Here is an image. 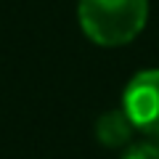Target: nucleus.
I'll list each match as a JSON object with an SVG mask.
<instances>
[{
  "mask_svg": "<svg viewBox=\"0 0 159 159\" xmlns=\"http://www.w3.org/2000/svg\"><path fill=\"white\" fill-rule=\"evenodd\" d=\"M77 19L90 43L119 48L143 32L148 21V0H80Z\"/></svg>",
  "mask_w": 159,
  "mask_h": 159,
  "instance_id": "obj_1",
  "label": "nucleus"
},
{
  "mask_svg": "<svg viewBox=\"0 0 159 159\" xmlns=\"http://www.w3.org/2000/svg\"><path fill=\"white\" fill-rule=\"evenodd\" d=\"M122 109L130 117L135 133L159 141V69L133 74L122 93Z\"/></svg>",
  "mask_w": 159,
  "mask_h": 159,
  "instance_id": "obj_2",
  "label": "nucleus"
},
{
  "mask_svg": "<svg viewBox=\"0 0 159 159\" xmlns=\"http://www.w3.org/2000/svg\"><path fill=\"white\" fill-rule=\"evenodd\" d=\"M133 133H135V127L122 106L109 109L96 119V141L103 143L106 148H125L133 141Z\"/></svg>",
  "mask_w": 159,
  "mask_h": 159,
  "instance_id": "obj_3",
  "label": "nucleus"
},
{
  "mask_svg": "<svg viewBox=\"0 0 159 159\" xmlns=\"http://www.w3.org/2000/svg\"><path fill=\"white\" fill-rule=\"evenodd\" d=\"M119 159H159V141L148 138L141 143H127Z\"/></svg>",
  "mask_w": 159,
  "mask_h": 159,
  "instance_id": "obj_4",
  "label": "nucleus"
}]
</instances>
